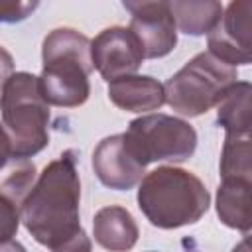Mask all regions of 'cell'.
I'll list each match as a JSON object with an SVG mask.
<instances>
[{
    "mask_svg": "<svg viewBox=\"0 0 252 252\" xmlns=\"http://www.w3.org/2000/svg\"><path fill=\"white\" fill-rule=\"evenodd\" d=\"M81 179L73 152L49 161L20 207V220L49 252H93L81 226Z\"/></svg>",
    "mask_w": 252,
    "mask_h": 252,
    "instance_id": "1",
    "label": "cell"
},
{
    "mask_svg": "<svg viewBox=\"0 0 252 252\" xmlns=\"http://www.w3.org/2000/svg\"><path fill=\"white\" fill-rule=\"evenodd\" d=\"M136 199L150 224L163 230L195 224L211 207L205 183L195 173L175 165H159L146 173Z\"/></svg>",
    "mask_w": 252,
    "mask_h": 252,
    "instance_id": "2",
    "label": "cell"
},
{
    "mask_svg": "<svg viewBox=\"0 0 252 252\" xmlns=\"http://www.w3.org/2000/svg\"><path fill=\"white\" fill-rule=\"evenodd\" d=\"M39 87L47 104L77 108L89 100L93 73L91 39L75 28H55L41 43Z\"/></svg>",
    "mask_w": 252,
    "mask_h": 252,
    "instance_id": "3",
    "label": "cell"
},
{
    "mask_svg": "<svg viewBox=\"0 0 252 252\" xmlns=\"http://www.w3.org/2000/svg\"><path fill=\"white\" fill-rule=\"evenodd\" d=\"M2 128L14 158H33L49 144V104L43 98L39 77L18 71L0 91Z\"/></svg>",
    "mask_w": 252,
    "mask_h": 252,
    "instance_id": "4",
    "label": "cell"
},
{
    "mask_svg": "<svg viewBox=\"0 0 252 252\" xmlns=\"http://www.w3.org/2000/svg\"><path fill=\"white\" fill-rule=\"evenodd\" d=\"M236 81L234 67L219 61L209 51H201L167 79L163 85L165 102L173 112L197 118L217 106Z\"/></svg>",
    "mask_w": 252,
    "mask_h": 252,
    "instance_id": "5",
    "label": "cell"
},
{
    "mask_svg": "<svg viewBox=\"0 0 252 252\" xmlns=\"http://www.w3.org/2000/svg\"><path fill=\"white\" fill-rule=\"evenodd\" d=\"M126 148L146 167L154 161H187L197 150L195 128L177 116L152 112L134 118L122 132Z\"/></svg>",
    "mask_w": 252,
    "mask_h": 252,
    "instance_id": "6",
    "label": "cell"
},
{
    "mask_svg": "<svg viewBox=\"0 0 252 252\" xmlns=\"http://www.w3.org/2000/svg\"><path fill=\"white\" fill-rule=\"evenodd\" d=\"M130 12L128 30L142 45L144 59H159L169 55L177 45V26L169 12L167 0L154 2H122Z\"/></svg>",
    "mask_w": 252,
    "mask_h": 252,
    "instance_id": "7",
    "label": "cell"
},
{
    "mask_svg": "<svg viewBox=\"0 0 252 252\" xmlns=\"http://www.w3.org/2000/svg\"><path fill=\"white\" fill-rule=\"evenodd\" d=\"M250 14V0H234L222 10L220 20L207 33V51L234 69L236 65H248L252 61Z\"/></svg>",
    "mask_w": 252,
    "mask_h": 252,
    "instance_id": "8",
    "label": "cell"
},
{
    "mask_svg": "<svg viewBox=\"0 0 252 252\" xmlns=\"http://www.w3.org/2000/svg\"><path fill=\"white\" fill-rule=\"evenodd\" d=\"M91 59L93 69H96L100 77L110 83L118 77L136 75L144 61V51L128 28L110 26L91 39Z\"/></svg>",
    "mask_w": 252,
    "mask_h": 252,
    "instance_id": "9",
    "label": "cell"
},
{
    "mask_svg": "<svg viewBox=\"0 0 252 252\" xmlns=\"http://www.w3.org/2000/svg\"><path fill=\"white\" fill-rule=\"evenodd\" d=\"M91 163L98 181L114 191H128L136 187L146 173V167L126 148L122 134L102 138L93 152Z\"/></svg>",
    "mask_w": 252,
    "mask_h": 252,
    "instance_id": "10",
    "label": "cell"
},
{
    "mask_svg": "<svg viewBox=\"0 0 252 252\" xmlns=\"http://www.w3.org/2000/svg\"><path fill=\"white\" fill-rule=\"evenodd\" d=\"M108 98L126 112H150L165 104L163 83L150 75H126L108 83Z\"/></svg>",
    "mask_w": 252,
    "mask_h": 252,
    "instance_id": "11",
    "label": "cell"
},
{
    "mask_svg": "<svg viewBox=\"0 0 252 252\" xmlns=\"http://www.w3.org/2000/svg\"><path fill=\"white\" fill-rule=\"evenodd\" d=\"M93 236L108 252H128L136 246L140 228L132 213L120 205H108L94 213Z\"/></svg>",
    "mask_w": 252,
    "mask_h": 252,
    "instance_id": "12",
    "label": "cell"
},
{
    "mask_svg": "<svg viewBox=\"0 0 252 252\" xmlns=\"http://www.w3.org/2000/svg\"><path fill=\"white\" fill-rule=\"evenodd\" d=\"M250 189L252 181L246 179H222L217 187V215L220 222L228 228L240 230L244 234L250 232L252 217H250Z\"/></svg>",
    "mask_w": 252,
    "mask_h": 252,
    "instance_id": "13",
    "label": "cell"
},
{
    "mask_svg": "<svg viewBox=\"0 0 252 252\" xmlns=\"http://www.w3.org/2000/svg\"><path fill=\"white\" fill-rule=\"evenodd\" d=\"M224 6L217 0H173L169 2V12L175 26L193 37L207 35L222 16Z\"/></svg>",
    "mask_w": 252,
    "mask_h": 252,
    "instance_id": "14",
    "label": "cell"
},
{
    "mask_svg": "<svg viewBox=\"0 0 252 252\" xmlns=\"http://www.w3.org/2000/svg\"><path fill=\"white\" fill-rule=\"evenodd\" d=\"M250 94L248 81H236L217 104V124L226 136H250Z\"/></svg>",
    "mask_w": 252,
    "mask_h": 252,
    "instance_id": "15",
    "label": "cell"
},
{
    "mask_svg": "<svg viewBox=\"0 0 252 252\" xmlns=\"http://www.w3.org/2000/svg\"><path fill=\"white\" fill-rule=\"evenodd\" d=\"M35 183V165L32 159L10 156L0 163V195L22 207Z\"/></svg>",
    "mask_w": 252,
    "mask_h": 252,
    "instance_id": "16",
    "label": "cell"
},
{
    "mask_svg": "<svg viewBox=\"0 0 252 252\" xmlns=\"http://www.w3.org/2000/svg\"><path fill=\"white\" fill-rule=\"evenodd\" d=\"M220 177L252 181V142L250 136H224L220 152Z\"/></svg>",
    "mask_w": 252,
    "mask_h": 252,
    "instance_id": "17",
    "label": "cell"
},
{
    "mask_svg": "<svg viewBox=\"0 0 252 252\" xmlns=\"http://www.w3.org/2000/svg\"><path fill=\"white\" fill-rule=\"evenodd\" d=\"M20 222V207L0 195V244L14 240Z\"/></svg>",
    "mask_w": 252,
    "mask_h": 252,
    "instance_id": "18",
    "label": "cell"
},
{
    "mask_svg": "<svg viewBox=\"0 0 252 252\" xmlns=\"http://www.w3.org/2000/svg\"><path fill=\"white\" fill-rule=\"evenodd\" d=\"M39 2L28 0H0V24H18L24 22L37 10Z\"/></svg>",
    "mask_w": 252,
    "mask_h": 252,
    "instance_id": "19",
    "label": "cell"
},
{
    "mask_svg": "<svg viewBox=\"0 0 252 252\" xmlns=\"http://www.w3.org/2000/svg\"><path fill=\"white\" fill-rule=\"evenodd\" d=\"M12 75H14V57L8 49L0 45V91Z\"/></svg>",
    "mask_w": 252,
    "mask_h": 252,
    "instance_id": "20",
    "label": "cell"
},
{
    "mask_svg": "<svg viewBox=\"0 0 252 252\" xmlns=\"http://www.w3.org/2000/svg\"><path fill=\"white\" fill-rule=\"evenodd\" d=\"M10 156H12V152H10V140H8V136H6L4 128H2V122H0V163L6 161Z\"/></svg>",
    "mask_w": 252,
    "mask_h": 252,
    "instance_id": "21",
    "label": "cell"
},
{
    "mask_svg": "<svg viewBox=\"0 0 252 252\" xmlns=\"http://www.w3.org/2000/svg\"><path fill=\"white\" fill-rule=\"evenodd\" d=\"M0 252H28V250H26L24 244H20L18 240H10V242L0 244Z\"/></svg>",
    "mask_w": 252,
    "mask_h": 252,
    "instance_id": "22",
    "label": "cell"
},
{
    "mask_svg": "<svg viewBox=\"0 0 252 252\" xmlns=\"http://www.w3.org/2000/svg\"><path fill=\"white\" fill-rule=\"evenodd\" d=\"M232 252H250V248H248V238H242V240L232 248Z\"/></svg>",
    "mask_w": 252,
    "mask_h": 252,
    "instance_id": "23",
    "label": "cell"
},
{
    "mask_svg": "<svg viewBox=\"0 0 252 252\" xmlns=\"http://www.w3.org/2000/svg\"><path fill=\"white\" fill-rule=\"evenodd\" d=\"M187 252H199V250H187Z\"/></svg>",
    "mask_w": 252,
    "mask_h": 252,
    "instance_id": "24",
    "label": "cell"
}]
</instances>
